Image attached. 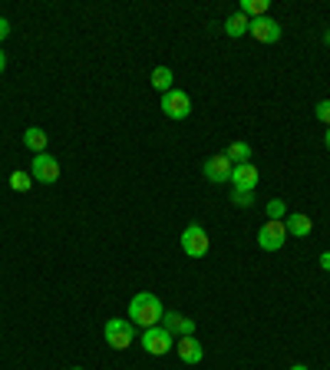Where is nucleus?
Wrapping results in <instances>:
<instances>
[{
	"label": "nucleus",
	"instance_id": "obj_17",
	"mask_svg": "<svg viewBox=\"0 0 330 370\" xmlns=\"http://www.w3.org/2000/svg\"><path fill=\"white\" fill-rule=\"evenodd\" d=\"M225 155L232 159V165H244V163H251V145L244 143V139H234V143L225 149Z\"/></svg>",
	"mask_w": 330,
	"mask_h": 370
},
{
	"label": "nucleus",
	"instance_id": "obj_16",
	"mask_svg": "<svg viewBox=\"0 0 330 370\" xmlns=\"http://www.w3.org/2000/svg\"><path fill=\"white\" fill-rule=\"evenodd\" d=\"M149 80H152V86H155V90H159L162 96H165V93L172 90V83H175V73H172L169 66H155Z\"/></svg>",
	"mask_w": 330,
	"mask_h": 370
},
{
	"label": "nucleus",
	"instance_id": "obj_2",
	"mask_svg": "<svg viewBox=\"0 0 330 370\" xmlns=\"http://www.w3.org/2000/svg\"><path fill=\"white\" fill-rule=\"evenodd\" d=\"M103 337H106V344L113 351H125V347H133V341H135V324L129 317H113V321H106V327H103Z\"/></svg>",
	"mask_w": 330,
	"mask_h": 370
},
{
	"label": "nucleus",
	"instance_id": "obj_28",
	"mask_svg": "<svg viewBox=\"0 0 330 370\" xmlns=\"http://www.w3.org/2000/svg\"><path fill=\"white\" fill-rule=\"evenodd\" d=\"M291 370H307V367H304V364H294V367H291Z\"/></svg>",
	"mask_w": 330,
	"mask_h": 370
},
{
	"label": "nucleus",
	"instance_id": "obj_11",
	"mask_svg": "<svg viewBox=\"0 0 330 370\" xmlns=\"http://www.w3.org/2000/svg\"><path fill=\"white\" fill-rule=\"evenodd\" d=\"M258 182H261V172L254 163H244V165H234L232 169V185L241 192H254L258 189Z\"/></svg>",
	"mask_w": 330,
	"mask_h": 370
},
{
	"label": "nucleus",
	"instance_id": "obj_27",
	"mask_svg": "<svg viewBox=\"0 0 330 370\" xmlns=\"http://www.w3.org/2000/svg\"><path fill=\"white\" fill-rule=\"evenodd\" d=\"M324 43H327V46H330V27H327V34H324Z\"/></svg>",
	"mask_w": 330,
	"mask_h": 370
},
{
	"label": "nucleus",
	"instance_id": "obj_5",
	"mask_svg": "<svg viewBox=\"0 0 330 370\" xmlns=\"http://www.w3.org/2000/svg\"><path fill=\"white\" fill-rule=\"evenodd\" d=\"M182 252L188 255V258H205L208 255V248H212V238H208V232L198 222H192V225L182 232Z\"/></svg>",
	"mask_w": 330,
	"mask_h": 370
},
{
	"label": "nucleus",
	"instance_id": "obj_8",
	"mask_svg": "<svg viewBox=\"0 0 330 370\" xmlns=\"http://www.w3.org/2000/svg\"><path fill=\"white\" fill-rule=\"evenodd\" d=\"M232 159L228 155H212V159H205V165H202V172H205V179L212 182V185H225V182H232Z\"/></svg>",
	"mask_w": 330,
	"mask_h": 370
},
{
	"label": "nucleus",
	"instance_id": "obj_21",
	"mask_svg": "<svg viewBox=\"0 0 330 370\" xmlns=\"http://www.w3.org/2000/svg\"><path fill=\"white\" fill-rule=\"evenodd\" d=\"M232 202H234V205H241V208H251V205H254V192L234 189V192H232Z\"/></svg>",
	"mask_w": 330,
	"mask_h": 370
},
{
	"label": "nucleus",
	"instance_id": "obj_23",
	"mask_svg": "<svg viewBox=\"0 0 330 370\" xmlns=\"http://www.w3.org/2000/svg\"><path fill=\"white\" fill-rule=\"evenodd\" d=\"M7 36H10V20L0 17V40H7Z\"/></svg>",
	"mask_w": 330,
	"mask_h": 370
},
{
	"label": "nucleus",
	"instance_id": "obj_9",
	"mask_svg": "<svg viewBox=\"0 0 330 370\" xmlns=\"http://www.w3.org/2000/svg\"><path fill=\"white\" fill-rule=\"evenodd\" d=\"M175 354H179V361L188 364V367H195V364L205 361V347H202V341H198L195 334L179 337V341H175Z\"/></svg>",
	"mask_w": 330,
	"mask_h": 370
},
{
	"label": "nucleus",
	"instance_id": "obj_10",
	"mask_svg": "<svg viewBox=\"0 0 330 370\" xmlns=\"http://www.w3.org/2000/svg\"><path fill=\"white\" fill-rule=\"evenodd\" d=\"M248 34L254 36L258 43H277L284 30H281V24H277L274 17H258V20H251V30H248Z\"/></svg>",
	"mask_w": 330,
	"mask_h": 370
},
{
	"label": "nucleus",
	"instance_id": "obj_7",
	"mask_svg": "<svg viewBox=\"0 0 330 370\" xmlns=\"http://www.w3.org/2000/svg\"><path fill=\"white\" fill-rule=\"evenodd\" d=\"M30 175H33V182H40V185H53V182L60 179V159H53L50 153L33 155V169H30Z\"/></svg>",
	"mask_w": 330,
	"mask_h": 370
},
{
	"label": "nucleus",
	"instance_id": "obj_25",
	"mask_svg": "<svg viewBox=\"0 0 330 370\" xmlns=\"http://www.w3.org/2000/svg\"><path fill=\"white\" fill-rule=\"evenodd\" d=\"M7 70V53H4V50H0V73Z\"/></svg>",
	"mask_w": 330,
	"mask_h": 370
},
{
	"label": "nucleus",
	"instance_id": "obj_24",
	"mask_svg": "<svg viewBox=\"0 0 330 370\" xmlns=\"http://www.w3.org/2000/svg\"><path fill=\"white\" fill-rule=\"evenodd\" d=\"M321 268H324V271H330V252H324V255H321Z\"/></svg>",
	"mask_w": 330,
	"mask_h": 370
},
{
	"label": "nucleus",
	"instance_id": "obj_15",
	"mask_svg": "<svg viewBox=\"0 0 330 370\" xmlns=\"http://www.w3.org/2000/svg\"><path fill=\"white\" fill-rule=\"evenodd\" d=\"M251 30V20L244 17V14H241V10H234L232 17L225 20V34L232 36V40H238V36H244Z\"/></svg>",
	"mask_w": 330,
	"mask_h": 370
},
{
	"label": "nucleus",
	"instance_id": "obj_3",
	"mask_svg": "<svg viewBox=\"0 0 330 370\" xmlns=\"http://www.w3.org/2000/svg\"><path fill=\"white\" fill-rule=\"evenodd\" d=\"M159 106H162V113H165V119H172V123H182V119L192 116V96H188L185 90H175V86L162 96Z\"/></svg>",
	"mask_w": 330,
	"mask_h": 370
},
{
	"label": "nucleus",
	"instance_id": "obj_13",
	"mask_svg": "<svg viewBox=\"0 0 330 370\" xmlns=\"http://www.w3.org/2000/svg\"><path fill=\"white\" fill-rule=\"evenodd\" d=\"M284 228H287V238H307L314 232V218L307 212H287Z\"/></svg>",
	"mask_w": 330,
	"mask_h": 370
},
{
	"label": "nucleus",
	"instance_id": "obj_22",
	"mask_svg": "<svg viewBox=\"0 0 330 370\" xmlns=\"http://www.w3.org/2000/svg\"><path fill=\"white\" fill-rule=\"evenodd\" d=\"M314 116H317V123L330 126V100H321V103H317V106H314Z\"/></svg>",
	"mask_w": 330,
	"mask_h": 370
},
{
	"label": "nucleus",
	"instance_id": "obj_1",
	"mask_svg": "<svg viewBox=\"0 0 330 370\" xmlns=\"http://www.w3.org/2000/svg\"><path fill=\"white\" fill-rule=\"evenodd\" d=\"M162 314H165V307H162L159 294H152V291H139L133 301H129V321H133L135 327H155L162 324Z\"/></svg>",
	"mask_w": 330,
	"mask_h": 370
},
{
	"label": "nucleus",
	"instance_id": "obj_14",
	"mask_svg": "<svg viewBox=\"0 0 330 370\" xmlns=\"http://www.w3.org/2000/svg\"><path fill=\"white\" fill-rule=\"evenodd\" d=\"M46 143H50V135H46L40 126H30L27 133H24V145H27V149H30L33 155L46 153Z\"/></svg>",
	"mask_w": 330,
	"mask_h": 370
},
{
	"label": "nucleus",
	"instance_id": "obj_19",
	"mask_svg": "<svg viewBox=\"0 0 330 370\" xmlns=\"http://www.w3.org/2000/svg\"><path fill=\"white\" fill-rule=\"evenodd\" d=\"M10 189H14V192H30V189H33V175H30L27 169L10 172Z\"/></svg>",
	"mask_w": 330,
	"mask_h": 370
},
{
	"label": "nucleus",
	"instance_id": "obj_4",
	"mask_svg": "<svg viewBox=\"0 0 330 370\" xmlns=\"http://www.w3.org/2000/svg\"><path fill=\"white\" fill-rule=\"evenodd\" d=\"M139 344H143V351L152 354V357H165V354L175 347V337H172L162 324H155V327H145L143 337H139Z\"/></svg>",
	"mask_w": 330,
	"mask_h": 370
},
{
	"label": "nucleus",
	"instance_id": "obj_18",
	"mask_svg": "<svg viewBox=\"0 0 330 370\" xmlns=\"http://www.w3.org/2000/svg\"><path fill=\"white\" fill-rule=\"evenodd\" d=\"M241 14L248 20H258V17H268V0H241Z\"/></svg>",
	"mask_w": 330,
	"mask_h": 370
},
{
	"label": "nucleus",
	"instance_id": "obj_26",
	"mask_svg": "<svg viewBox=\"0 0 330 370\" xmlns=\"http://www.w3.org/2000/svg\"><path fill=\"white\" fill-rule=\"evenodd\" d=\"M324 145H327V153H330V126H327V133H324Z\"/></svg>",
	"mask_w": 330,
	"mask_h": 370
},
{
	"label": "nucleus",
	"instance_id": "obj_12",
	"mask_svg": "<svg viewBox=\"0 0 330 370\" xmlns=\"http://www.w3.org/2000/svg\"><path fill=\"white\" fill-rule=\"evenodd\" d=\"M162 327H165L172 337L195 334V321H192V317H185V314H179V311H165V314H162Z\"/></svg>",
	"mask_w": 330,
	"mask_h": 370
},
{
	"label": "nucleus",
	"instance_id": "obj_6",
	"mask_svg": "<svg viewBox=\"0 0 330 370\" xmlns=\"http://www.w3.org/2000/svg\"><path fill=\"white\" fill-rule=\"evenodd\" d=\"M284 245H287L284 222H274V218H268V222L258 228V248H261V252H281Z\"/></svg>",
	"mask_w": 330,
	"mask_h": 370
},
{
	"label": "nucleus",
	"instance_id": "obj_29",
	"mask_svg": "<svg viewBox=\"0 0 330 370\" xmlns=\"http://www.w3.org/2000/svg\"><path fill=\"white\" fill-rule=\"evenodd\" d=\"M70 370H83V367H70Z\"/></svg>",
	"mask_w": 330,
	"mask_h": 370
},
{
	"label": "nucleus",
	"instance_id": "obj_20",
	"mask_svg": "<svg viewBox=\"0 0 330 370\" xmlns=\"http://www.w3.org/2000/svg\"><path fill=\"white\" fill-rule=\"evenodd\" d=\"M268 218H274V222H284V218H287L284 199H271V202H268Z\"/></svg>",
	"mask_w": 330,
	"mask_h": 370
}]
</instances>
